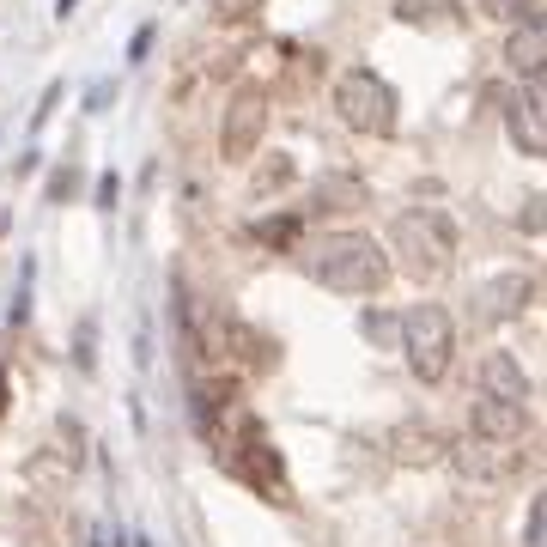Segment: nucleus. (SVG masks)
<instances>
[{"mask_svg": "<svg viewBox=\"0 0 547 547\" xmlns=\"http://www.w3.org/2000/svg\"><path fill=\"white\" fill-rule=\"evenodd\" d=\"M298 256L317 274V286H329L341 298H377L389 286V256L371 231H323V238H310Z\"/></svg>", "mask_w": 547, "mask_h": 547, "instance_id": "1", "label": "nucleus"}, {"mask_svg": "<svg viewBox=\"0 0 547 547\" xmlns=\"http://www.w3.org/2000/svg\"><path fill=\"white\" fill-rule=\"evenodd\" d=\"M389 238H396V256L408 268V280H444L450 262H456V225L432 207H408L396 213V225H389Z\"/></svg>", "mask_w": 547, "mask_h": 547, "instance_id": "2", "label": "nucleus"}, {"mask_svg": "<svg viewBox=\"0 0 547 547\" xmlns=\"http://www.w3.org/2000/svg\"><path fill=\"white\" fill-rule=\"evenodd\" d=\"M335 116L353 128V134H371V140H383V134H396V92H389V80L383 73H371V67H347V73H335Z\"/></svg>", "mask_w": 547, "mask_h": 547, "instance_id": "3", "label": "nucleus"}, {"mask_svg": "<svg viewBox=\"0 0 547 547\" xmlns=\"http://www.w3.org/2000/svg\"><path fill=\"white\" fill-rule=\"evenodd\" d=\"M402 359L420 383H444L456 359V323L444 304H414L402 317Z\"/></svg>", "mask_w": 547, "mask_h": 547, "instance_id": "4", "label": "nucleus"}, {"mask_svg": "<svg viewBox=\"0 0 547 547\" xmlns=\"http://www.w3.org/2000/svg\"><path fill=\"white\" fill-rule=\"evenodd\" d=\"M262 134H268V86L262 80H244L238 92L225 98V116H219V152L231 165H244L262 152Z\"/></svg>", "mask_w": 547, "mask_h": 547, "instance_id": "5", "label": "nucleus"}, {"mask_svg": "<svg viewBox=\"0 0 547 547\" xmlns=\"http://www.w3.org/2000/svg\"><path fill=\"white\" fill-rule=\"evenodd\" d=\"M231 468L262 493H274V499H286V468H280V450H274V438L262 432V420H250V414H238V456H231Z\"/></svg>", "mask_w": 547, "mask_h": 547, "instance_id": "6", "label": "nucleus"}, {"mask_svg": "<svg viewBox=\"0 0 547 547\" xmlns=\"http://www.w3.org/2000/svg\"><path fill=\"white\" fill-rule=\"evenodd\" d=\"M505 128L523 159H547V73L517 86V98L505 104Z\"/></svg>", "mask_w": 547, "mask_h": 547, "instance_id": "7", "label": "nucleus"}, {"mask_svg": "<svg viewBox=\"0 0 547 547\" xmlns=\"http://www.w3.org/2000/svg\"><path fill=\"white\" fill-rule=\"evenodd\" d=\"M450 456H456L462 475H468V481H481V487L517 475V462H523L511 444H493V438H475V432H468V438H450Z\"/></svg>", "mask_w": 547, "mask_h": 547, "instance_id": "8", "label": "nucleus"}, {"mask_svg": "<svg viewBox=\"0 0 547 547\" xmlns=\"http://www.w3.org/2000/svg\"><path fill=\"white\" fill-rule=\"evenodd\" d=\"M505 67L523 73V80H541V73H547V7H535V13H523V19L511 25V37H505Z\"/></svg>", "mask_w": 547, "mask_h": 547, "instance_id": "9", "label": "nucleus"}, {"mask_svg": "<svg viewBox=\"0 0 547 547\" xmlns=\"http://www.w3.org/2000/svg\"><path fill=\"white\" fill-rule=\"evenodd\" d=\"M475 438H493V444H517L529 432V408L523 402H499V396H481L475 402Z\"/></svg>", "mask_w": 547, "mask_h": 547, "instance_id": "10", "label": "nucleus"}, {"mask_svg": "<svg viewBox=\"0 0 547 547\" xmlns=\"http://www.w3.org/2000/svg\"><path fill=\"white\" fill-rule=\"evenodd\" d=\"M529 292H535L529 274H493V280L475 292V304H481V317H487V323H505V317H517V310L529 304Z\"/></svg>", "mask_w": 547, "mask_h": 547, "instance_id": "11", "label": "nucleus"}, {"mask_svg": "<svg viewBox=\"0 0 547 547\" xmlns=\"http://www.w3.org/2000/svg\"><path fill=\"white\" fill-rule=\"evenodd\" d=\"M481 396H499V402H529V377L511 353H487L481 359Z\"/></svg>", "mask_w": 547, "mask_h": 547, "instance_id": "12", "label": "nucleus"}, {"mask_svg": "<svg viewBox=\"0 0 547 547\" xmlns=\"http://www.w3.org/2000/svg\"><path fill=\"white\" fill-rule=\"evenodd\" d=\"M396 462H414V468H426V462H438L444 450H450V438L438 432V426H426V420H408V426H396Z\"/></svg>", "mask_w": 547, "mask_h": 547, "instance_id": "13", "label": "nucleus"}, {"mask_svg": "<svg viewBox=\"0 0 547 547\" xmlns=\"http://www.w3.org/2000/svg\"><path fill=\"white\" fill-rule=\"evenodd\" d=\"M389 13L402 25H426V31H462V19H468L462 0H396Z\"/></svg>", "mask_w": 547, "mask_h": 547, "instance_id": "14", "label": "nucleus"}, {"mask_svg": "<svg viewBox=\"0 0 547 547\" xmlns=\"http://www.w3.org/2000/svg\"><path fill=\"white\" fill-rule=\"evenodd\" d=\"M225 347L244 359V371H274V341L256 335L250 323H225Z\"/></svg>", "mask_w": 547, "mask_h": 547, "instance_id": "15", "label": "nucleus"}, {"mask_svg": "<svg viewBox=\"0 0 547 547\" xmlns=\"http://www.w3.org/2000/svg\"><path fill=\"white\" fill-rule=\"evenodd\" d=\"M298 231H304V213H280V219L256 225V238H268L274 250H292V244H298Z\"/></svg>", "mask_w": 547, "mask_h": 547, "instance_id": "16", "label": "nucleus"}, {"mask_svg": "<svg viewBox=\"0 0 547 547\" xmlns=\"http://www.w3.org/2000/svg\"><path fill=\"white\" fill-rule=\"evenodd\" d=\"M523 547H547V487L535 493L529 505V529H523Z\"/></svg>", "mask_w": 547, "mask_h": 547, "instance_id": "17", "label": "nucleus"}, {"mask_svg": "<svg viewBox=\"0 0 547 547\" xmlns=\"http://www.w3.org/2000/svg\"><path fill=\"white\" fill-rule=\"evenodd\" d=\"M116 201H122V177L104 171V177L92 183V207H98V213H116Z\"/></svg>", "mask_w": 547, "mask_h": 547, "instance_id": "18", "label": "nucleus"}, {"mask_svg": "<svg viewBox=\"0 0 547 547\" xmlns=\"http://www.w3.org/2000/svg\"><path fill=\"white\" fill-rule=\"evenodd\" d=\"M517 225H523V231H547V195H529L523 213H517Z\"/></svg>", "mask_w": 547, "mask_h": 547, "instance_id": "19", "label": "nucleus"}, {"mask_svg": "<svg viewBox=\"0 0 547 547\" xmlns=\"http://www.w3.org/2000/svg\"><path fill=\"white\" fill-rule=\"evenodd\" d=\"M152 37H159V25H140V31H134V43H128V61H134V67L152 55Z\"/></svg>", "mask_w": 547, "mask_h": 547, "instance_id": "20", "label": "nucleus"}, {"mask_svg": "<svg viewBox=\"0 0 547 547\" xmlns=\"http://www.w3.org/2000/svg\"><path fill=\"white\" fill-rule=\"evenodd\" d=\"M481 7H487L493 19H505V13H535L541 0H481Z\"/></svg>", "mask_w": 547, "mask_h": 547, "instance_id": "21", "label": "nucleus"}, {"mask_svg": "<svg viewBox=\"0 0 547 547\" xmlns=\"http://www.w3.org/2000/svg\"><path fill=\"white\" fill-rule=\"evenodd\" d=\"M55 104H61V80H55V86H49V92H43V104H37V110H31V128H43V122H49V116H55Z\"/></svg>", "mask_w": 547, "mask_h": 547, "instance_id": "22", "label": "nucleus"}, {"mask_svg": "<svg viewBox=\"0 0 547 547\" xmlns=\"http://www.w3.org/2000/svg\"><path fill=\"white\" fill-rule=\"evenodd\" d=\"M67 189H73V165H67V171H55V177H49V201H61V195H67Z\"/></svg>", "mask_w": 547, "mask_h": 547, "instance_id": "23", "label": "nucleus"}, {"mask_svg": "<svg viewBox=\"0 0 547 547\" xmlns=\"http://www.w3.org/2000/svg\"><path fill=\"white\" fill-rule=\"evenodd\" d=\"M110 92H116V86H110V80H98V86H92V98H86V110H104V104H110Z\"/></svg>", "mask_w": 547, "mask_h": 547, "instance_id": "24", "label": "nucleus"}, {"mask_svg": "<svg viewBox=\"0 0 547 547\" xmlns=\"http://www.w3.org/2000/svg\"><path fill=\"white\" fill-rule=\"evenodd\" d=\"M73 7H80V0H55V19H67Z\"/></svg>", "mask_w": 547, "mask_h": 547, "instance_id": "25", "label": "nucleus"}, {"mask_svg": "<svg viewBox=\"0 0 547 547\" xmlns=\"http://www.w3.org/2000/svg\"><path fill=\"white\" fill-rule=\"evenodd\" d=\"M0 408H7V377H0Z\"/></svg>", "mask_w": 547, "mask_h": 547, "instance_id": "26", "label": "nucleus"}]
</instances>
